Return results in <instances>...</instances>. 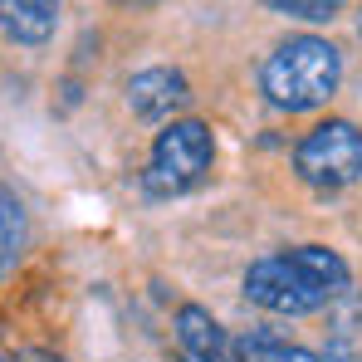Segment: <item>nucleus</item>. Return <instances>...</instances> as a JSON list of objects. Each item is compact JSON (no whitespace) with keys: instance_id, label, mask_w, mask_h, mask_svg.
Returning a JSON list of instances; mask_svg holds the SVG:
<instances>
[{"instance_id":"423d86ee","label":"nucleus","mask_w":362,"mask_h":362,"mask_svg":"<svg viewBox=\"0 0 362 362\" xmlns=\"http://www.w3.org/2000/svg\"><path fill=\"white\" fill-rule=\"evenodd\" d=\"M177 338H181V358H191V362H235L221 323L196 303H186L177 313Z\"/></svg>"},{"instance_id":"f257e3e1","label":"nucleus","mask_w":362,"mask_h":362,"mask_svg":"<svg viewBox=\"0 0 362 362\" xmlns=\"http://www.w3.org/2000/svg\"><path fill=\"white\" fill-rule=\"evenodd\" d=\"M353 274L343 264V255H333L328 245H299V250H279L264 255L245 269V299L269 308V313H318L323 303H338L348 294Z\"/></svg>"},{"instance_id":"1a4fd4ad","label":"nucleus","mask_w":362,"mask_h":362,"mask_svg":"<svg viewBox=\"0 0 362 362\" xmlns=\"http://www.w3.org/2000/svg\"><path fill=\"white\" fill-rule=\"evenodd\" d=\"M230 353H235V362H318L308 348L284 343V338H274L264 328H255V333H245L240 343H230Z\"/></svg>"},{"instance_id":"0eeeda50","label":"nucleus","mask_w":362,"mask_h":362,"mask_svg":"<svg viewBox=\"0 0 362 362\" xmlns=\"http://www.w3.org/2000/svg\"><path fill=\"white\" fill-rule=\"evenodd\" d=\"M0 25L15 45H45L59 30V0H0Z\"/></svg>"},{"instance_id":"39448f33","label":"nucleus","mask_w":362,"mask_h":362,"mask_svg":"<svg viewBox=\"0 0 362 362\" xmlns=\"http://www.w3.org/2000/svg\"><path fill=\"white\" fill-rule=\"evenodd\" d=\"M127 103L137 118H172L191 103V83L181 69H142L127 78Z\"/></svg>"},{"instance_id":"f8f14e48","label":"nucleus","mask_w":362,"mask_h":362,"mask_svg":"<svg viewBox=\"0 0 362 362\" xmlns=\"http://www.w3.org/2000/svg\"><path fill=\"white\" fill-rule=\"evenodd\" d=\"M5 362H64V358H54V353H40V348H25V353H15V358H5Z\"/></svg>"},{"instance_id":"9b49d317","label":"nucleus","mask_w":362,"mask_h":362,"mask_svg":"<svg viewBox=\"0 0 362 362\" xmlns=\"http://www.w3.org/2000/svg\"><path fill=\"white\" fill-rule=\"evenodd\" d=\"M269 10H279V15H294V20H308V25H328L338 10H343V0H264Z\"/></svg>"},{"instance_id":"20e7f679","label":"nucleus","mask_w":362,"mask_h":362,"mask_svg":"<svg viewBox=\"0 0 362 362\" xmlns=\"http://www.w3.org/2000/svg\"><path fill=\"white\" fill-rule=\"evenodd\" d=\"M294 172L318 191H343L362 177V132L343 118L318 122L294 147Z\"/></svg>"},{"instance_id":"ddd939ff","label":"nucleus","mask_w":362,"mask_h":362,"mask_svg":"<svg viewBox=\"0 0 362 362\" xmlns=\"http://www.w3.org/2000/svg\"><path fill=\"white\" fill-rule=\"evenodd\" d=\"M118 5H157V0H118Z\"/></svg>"},{"instance_id":"6e6552de","label":"nucleus","mask_w":362,"mask_h":362,"mask_svg":"<svg viewBox=\"0 0 362 362\" xmlns=\"http://www.w3.org/2000/svg\"><path fill=\"white\" fill-rule=\"evenodd\" d=\"M328 362H362V294L338 299V313L328 323Z\"/></svg>"},{"instance_id":"9d476101","label":"nucleus","mask_w":362,"mask_h":362,"mask_svg":"<svg viewBox=\"0 0 362 362\" xmlns=\"http://www.w3.org/2000/svg\"><path fill=\"white\" fill-rule=\"evenodd\" d=\"M20 240H25V211H20V201L10 191H0V274L20 255Z\"/></svg>"},{"instance_id":"4468645a","label":"nucleus","mask_w":362,"mask_h":362,"mask_svg":"<svg viewBox=\"0 0 362 362\" xmlns=\"http://www.w3.org/2000/svg\"><path fill=\"white\" fill-rule=\"evenodd\" d=\"M181 362H191V358H181Z\"/></svg>"},{"instance_id":"f03ea898","label":"nucleus","mask_w":362,"mask_h":362,"mask_svg":"<svg viewBox=\"0 0 362 362\" xmlns=\"http://www.w3.org/2000/svg\"><path fill=\"white\" fill-rule=\"evenodd\" d=\"M264 93L274 108L284 113H308V108H323L338 83H343V54L318 40V35H299V40H284L269 59H264Z\"/></svg>"},{"instance_id":"7ed1b4c3","label":"nucleus","mask_w":362,"mask_h":362,"mask_svg":"<svg viewBox=\"0 0 362 362\" xmlns=\"http://www.w3.org/2000/svg\"><path fill=\"white\" fill-rule=\"evenodd\" d=\"M211 157H216V137L201 118H177L167 122L152 142V162L142 172V186L152 196H181L191 191L196 181L211 172Z\"/></svg>"}]
</instances>
